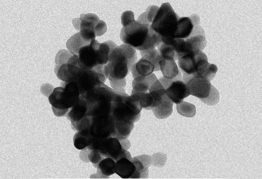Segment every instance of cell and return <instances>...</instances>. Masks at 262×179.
Segmentation results:
<instances>
[{
  "mask_svg": "<svg viewBox=\"0 0 262 179\" xmlns=\"http://www.w3.org/2000/svg\"><path fill=\"white\" fill-rule=\"evenodd\" d=\"M120 38L124 44L140 51L156 48L161 42L160 36L151 25L142 24L138 20L123 27Z\"/></svg>",
  "mask_w": 262,
  "mask_h": 179,
  "instance_id": "obj_1",
  "label": "cell"
},
{
  "mask_svg": "<svg viewBox=\"0 0 262 179\" xmlns=\"http://www.w3.org/2000/svg\"><path fill=\"white\" fill-rule=\"evenodd\" d=\"M138 56L136 49L122 44L115 48L105 66V74L109 81L121 80L130 73L132 66L137 63Z\"/></svg>",
  "mask_w": 262,
  "mask_h": 179,
  "instance_id": "obj_2",
  "label": "cell"
},
{
  "mask_svg": "<svg viewBox=\"0 0 262 179\" xmlns=\"http://www.w3.org/2000/svg\"><path fill=\"white\" fill-rule=\"evenodd\" d=\"M60 86L54 89L49 97L53 112L58 117H65L80 96L78 87L75 83L62 81Z\"/></svg>",
  "mask_w": 262,
  "mask_h": 179,
  "instance_id": "obj_3",
  "label": "cell"
},
{
  "mask_svg": "<svg viewBox=\"0 0 262 179\" xmlns=\"http://www.w3.org/2000/svg\"><path fill=\"white\" fill-rule=\"evenodd\" d=\"M78 60V57L75 59L72 65L67 63L68 74L65 82L75 83L78 87L80 95L84 96L104 83L98 72L79 67L77 64Z\"/></svg>",
  "mask_w": 262,
  "mask_h": 179,
  "instance_id": "obj_4",
  "label": "cell"
},
{
  "mask_svg": "<svg viewBox=\"0 0 262 179\" xmlns=\"http://www.w3.org/2000/svg\"><path fill=\"white\" fill-rule=\"evenodd\" d=\"M180 18L169 3H163L159 8L151 27L161 37L174 38Z\"/></svg>",
  "mask_w": 262,
  "mask_h": 179,
  "instance_id": "obj_5",
  "label": "cell"
},
{
  "mask_svg": "<svg viewBox=\"0 0 262 179\" xmlns=\"http://www.w3.org/2000/svg\"><path fill=\"white\" fill-rule=\"evenodd\" d=\"M158 80L165 89L166 96L174 104H180L191 95L187 85L183 81L181 70L178 76L173 79L161 77Z\"/></svg>",
  "mask_w": 262,
  "mask_h": 179,
  "instance_id": "obj_6",
  "label": "cell"
},
{
  "mask_svg": "<svg viewBox=\"0 0 262 179\" xmlns=\"http://www.w3.org/2000/svg\"><path fill=\"white\" fill-rule=\"evenodd\" d=\"M178 60L182 77L197 76L209 64L207 56L199 51L182 56Z\"/></svg>",
  "mask_w": 262,
  "mask_h": 179,
  "instance_id": "obj_7",
  "label": "cell"
},
{
  "mask_svg": "<svg viewBox=\"0 0 262 179\" xmlns=\"http://www.w3.org/2000/svg\"><path fill=\"white\" fill-rule=\"evenodd\" d=\"M89 150H97L105 157H110L116 162L120 159L123 148L120 141L114 137L105 139L93 137Z\"/></svg>",
  "mask_w": 262,
  "mask_h": 179,
  "instance_id": "obj_8",
  "label": "cell"
},
{
  "mask_svg": "<svg viewBox=\"0 0 262 179\" xmlns=\"http://www.w3.org/2000/svg\"><path fill=\"white\" fill-rule=\"evenodd\" d=\"M92 117V122L89 130L92 136L100 139L113 137L115 121L111 115Z\"/></svg>",
  "mask_w": 262,
  "mask_h": 179,
  "instance_id": "obj_9",
  "label": "cell"
},
{
  "mask_svg": "<svg viewBox=\"0 0 262 179\" xmlns=\"http://www.w3.org/2000/svg\"><path fill=\"white\" fill-rule=\"evenodd\" d=\"M100 42L93 40L90 45L81 48L78 52V65L82 68L94 70L100 63L99 48Z\"/></svg>",
  "mask_w": 262,
  "mask_h": 179,
  "instance_id": "obj_10",
  "label": "cell"
},
{
  "mask_svg": "<svg viewBox=\"0 0 262 179\" xmlns=\"http://www.w3.org/2000/svg\"><path fill=\"white\" fill-rule=\"evenodd\" d=\"M182 79L187 85L191 95L199 99L209 96L211 84L207 79L198 76L182 77Z\"/></svg>",
  "mask_w": 262,
  "mask_h": 179,
  "instance_id": "obj_11",
  "label": "cell"
},
{
  "mask_svg": "<svg viewBox=\"0 0 262 179\" xmlns=\"http://www.w3.org/2000/svg\"><path fill=\"white\" fill-rule=\"evenodd\" d=\"M200 25V18L195 14L190 17L180 18L174 38L186 40L192 35L195 27Z\"/></svg>",
  "mask_w": 262,
  "mask_h": 179,
  "instance_id": "obj_12",
  "label": "cell"
},
{
  "mask_svg": "<svg viewBox=\"0 0 262 179\" xmlns=\"http://www.w3.org/2000/svg\"><path fill=\"white\" fill-rule=\"evenodd\" d=\"M87 112H88V105L86 100L80 95L79 99L69 110L65 117L71 123L77 122L87 116Z\"/></svg>",
  "mask_w": 262,
  "mask_h": 179,
  "instance_id": "obj_13",
  "label": "cell"
},
{
  "mask_svg": "<svg viewBox=\"0 0 262 179\" xmlns=\"http://www.w3.org/2000/svg\"><path fill=\"white\" fill-rule=\"evenodd\" d=\"M136 172L133 162L126 158H122L116 162V174L122 179H132Z\"/></svg>",
  "mask_w": 262,
  "mask_h": 179,
  "instance_id": "obj_14",
  "label": "cell"
},
{
  "mask_svg": "<svg viewBox=\"0 0 262 179\" xmlns=\"http://www.w3.org/2000/svg\"><path fill=\"white\" fill-rule=\"evenodd\" d=\"M160 70L163 77L171 80L176 78L180 71L177 64L174 59L162 58L159 62Z\"/></svg>",
  "mask_w": 262,
  "mask_h": 179,
  "instance_id": "obj_15",
  "label": "cell"
},
{
  "mask_svg": "<svg viewBox=\"0 0 262 179\" xmlns=\"http://www.w3.org/2000/svg\"><path fill=\"white\" fill-rule=\"evenodd\" d=\"M134 127V123L121 120L115 121V134L113 137L120 141L127 139Z\"/></svg>",
  "mask_w": 262,
  "mask_h": 179,
  "instance_id": "obj_16",
  "label": "cell"
},
{
  "mask_svg": "<svg viewBox=\"0 0 262 179\" xmlns=\"http://www.w3.org/2000/svg\"><path fill=\"white\" fill-rule=\"evenodd\" d=\"M185 42L190 53L198 51H203L207 45L205 33L195 35L186 39Z\"/></svg>",
  "mask_w": 262,
  "mask_h": 179,
  "instance_id": "obj_17",
  "label": "cell"
},
{
  "mask_svg": "<svg viewBox=\"0 0 262 179\" xmlns=\"http://www.w3.org/2000/svg\"><path fill=\"white\" fill-rule=\"evenodd\" d=\"M157 80V78L154 73L148 76H139L133 81L132 87L137 92H148L150 87Z\"/></svg>",
  "mask_w": 262,
  "mask_h": 179,
  "instance_id": "obj_18",
  "label": "cell"
},
{
  "mask_svg": "<svg viewBox=\"0 0 262 179\" xmlns=\"http://www.w3.org/2000/svg\"><path fill=\"white\" fill-rule=\"evenodd\" d=\"M97 174L102 178H107L116 173V161L110 157H105L98 165Z\"/></svg>",
  "mask_w": 262,
  "mask_h": 179,
  "instance_id": "obj_19",
  "label": "cell"
},
{
  "mask_svg": "<svg viewBox=\"0 0 262 179\" xmlns=\"http://www.w3.org/2000/svg\"><path fill=\"white\" fill-rule=\"evenodd\" d=\"M174 103L170 100L165 94L161 104L152 110L155 117L158 119H165L169 117L172 113Z\"/></svg>",
  "mask_w": 262,
  "mask_h": 179,
  "instance_id": "obj_20",
  "label": "cell"
},
{
  "mask_svg": "<svg viewBox=\"0 0 262 179\" xmlns=\"http://www.w3.org/2000/svg\"><path fill=\"white\" fill-rule=\"evenodd\" d=\"M89 128L78 131L74 135L73 137L74 145L77 149L83 150L91 144L92 136Z\"/></svg>",
  "mask_w": 262,
  "mask_h": 179,
  "instance_id": "obj_21",
  "label": "cell"
},
{
  "mask_svg": "<svg viewBox=\"0 0 262 179\" xmlns=\"http://www.w3.org/2000/svg\"><path fill=\"white\" fill-rule=\"evenodd\" d=\"M91 43L84 40L82 38L79 32L69 38L66 45L71 54L73 55L78 56L80 49L83 46L90 45Z\"/></svg>",
  "mask_w": 262,
  "mask_h": 179,
  "instance_id": "obj_22",
  "label": "cell"
},
{
  "mask_svg": "<svg viewBox=\"0 0 262 179\" xmlns=\"http://www.w3.org/2000/svg\"><path fill=\"white\" fill-rule=\"evenodd\" d=\"M148 91L154 100V108L159 106L166 93L164 87L158 79L152 84Z\"/></svg>",
  "mask_w": 262,
  "mask_h": 179,
  "instance_id": "obj_23",
  "label": "cell"
},
{
  "mask_svg": "<svg viewBox=\"0 0 262 179\" xmlns=\"http://www.w3.org/2000/svg\"><path fill=\"white\" fill-rule=\"evenodd\" d=\"M118 46L111 41L101 43L99 48L100 63L101 65H106L110 54Z\"/></svg>",
  "mask_w": 262,
  "mask_h": 179,
  "instance_id": "obj_24",
  "label": "cell"
},
{
  "mask_svg": "<svg viewBox=\"0 0 262 179\" xmlns=\"http://www.w3.org/2000/svg\"><path fill=\"white\" fill-rule=\"evenodd\" d=\"M79 20L80 31L81 30H95L96 26L101 20L98 15L92 13L81 14Z\"/></svg>",
  "mask_w": 262,
  "mask_h": 179,
  "instance_id": "obj_25",
  "label": "cell"
},
{
  "mask_svg": "<svg viewBox=\"0 0 262 179\" xmlns=\"http://www.w3.org/2000/svg\"><path fill=\"white\" fill-rule=\"evenodd\" d=\"M131 96L139 101L145 110H152L154 108V100L149 91L139 92L133 90Z\"/></svg>",
  "mask_w": 262,
  "mask_h": 179,
  "instance_id": "obj_26",
  "label": "cell"
},
{
  "mask_svg": "<svg viewBox=\"0 0 262 179\" xmlns=\"http://www.w3.org/2000/svg\"><path fill=\"white\" fill-rule=\"evenodd\" d=\"M140 53L142 58L147 59L154 64V71H160L159 62L161 57L156 48L140 51Z\"/></svg>",
  "mask_w": 262,
  "mask_h": 179,
  "instance_id": "obj_27",
  "label": "cell"
},
{
  "mask_svg": "<svg viewBox=\"0 0 262 179\" xmlns=\"http://www.w3.org/2000/svg\"><path fill=\"white\" fill-rule=\"evenodd\" d=\"M135 68L140 76H148L155 70L154 64L150 61L142 58L135 64Z\"/></svg>",
  "mask_w": 262,
  "mask_h": 179,
  "instance_id": "obj_28",
  "label": "cell"
},
{
  "mask_svg": "<svg viewBox=\"0 0 262 179\" xmlns=\"http://www.w3.org/2000/svg\"><path fill=\"white\" fill-rule=\"evenodd\" d=\"M177 109L180 115L187 118H193L196 115V106L185 101L178 104Z\"/></svg>",
  "mask_w": 262,
  "mask_h": 179,
  "instance_id": "obj_29",
  "label": "cell"
},
{
  "mask_svg": "<svg viewBox=\"0 0 262 179\" xmlns=\"http://www.w3.org/2000/svg\"><path fill=\"white\" fill-rule=\"evenodd\" d=\"M131 161L136 167V172L132 179L148 178V168L146 167L137 157L133 158Z\"/></svg>",
  "mask_w": 262,
  "mask_h": 179,
  "instance_id": "obj_30",
  "label": "cell"
},
{
  "mask_svg": "<svg viewBox=\"0 0 262 179\" xmlns=\"http://www.w3.org/2000/svg\"><path fill=\"white\" fill-rule=\"evenodd\" d=\"M204 103L207 105L213 106L217 105L220 101V93L218 90L212 84L209 96L204 99H200Z\"/></svg>",
  "mask_w": 262,
  "mask_h": 179,
  "instance_id": "obj_31",
  "label": "cell"
},
{
  "mask_svg": "<svg viewBox=\"0 0 262 179\" xmlns=\"http://www.w3.org/2000/svg\"><path fill=\"white\" fill-rule=\"evenodd\" d=\"M157 49L162 58L174 59L175 57V51L172 46L166 45L162 42L157 47Z\"/></svg>",
  "mask_w": 262,
  "mask_h": 179,
  "instance_id": "obj_32",
  "label": "cell"
},
{
  "mask_svg": "<svg viewBox=\"0 0 262 179\" xmlns=\"http://www.w3.org/2000/svg\"><path fill=\"white\" fill-rule=\"evenodd\" d=\"M73 55L69 51L66 50L59 51L55 57V61L56 65H60L67 63L69 59Z\"/></svg>",
  "mask_w": 262,
  "mask_h": 179,
  "instance_id": "obj_33",
  "label": "cell"
},
{
  "mask_svg": "<svg viewBox=\"0 0 262 179\" xmlns=\"http://www.w3.org/2000/svg\"><path fill=\"white\" fill-rule=\"evenodd\" d=\"M218 71L217 66L213 64H210L208 68L205 70L201 77L204 78L210 82L216 76Z\"/></svg>",
  "mask_w": 262,
  "mask_h": 179,
  "instance_id": "obj_34",
  "label": "cell"
},
{
  "mask_svg": "<svg viewBox=\"0 0 262 179\" xmlns=\"http://www.w3.org/2000/svg\"><path fill=\"white\" fill-rule=\"evenodd\" d=\"M88 158L94 167L97 168L98 164L105 158L97 150H91L89 153Z\"/></svg>",
  "mask_w": 262,
  "mask_h": 179,
  "instance_id": "obj_35",
  "label": "cell"
},
{
  "mask_svg": "<svg viewBox=\"0 0 262 179\" xmlns=\"http://www.w3.org/2000/svg\"><path fill=\"white\" fill-rule=\"evenodd\" d=\"M134 14L131 11L124 12L121 16V23L123 27H125L135 21Z\"/></svg>",
  "mask_w": 262,
  "mask_h": 179,
  "instance_id": "obj_36",
  "label": "cell"
},
{
  "mask_svg": "<svg viewBox=\"0 0 262 179\" xmlns=\"http://www.w3.org/2000/svg\"><path fill=\"white\" fill-rule=\"evenodd\" d=\"M95 32L97 37H101L105 35L107 31V26L105 22L100 20L95 27Z\"/></svg>",
  "mask_w": 262,
  "mask_h": 179,
  "instance_id": "obj_37",
  "label": "cell"
},
{
  "mask_svg": "<svg viewBox=\"0 0 262 179\" xmlns=\"http://www.w3.org/2000/svg\"><path fill=\"white\" fill-rule=\"evenodd\" d=\"M111 87L115 90H121L124 89L127 84L126 78L118 80L110 81Z\"/></svg>",
  "mask_w": 262,
  "mask_h": 179,
  "instance_id": "obj_38",
  "label": "cell"
},
{
  "mask_svg": "<svg viewBox=\"0 0 262 179\" xmlns=\"http://www.w3.org/2000/svg\"><path fill=\"white\" fill-rule=\"evenodd\" d=\"M158 9V7L154 5L150 6L147 8L146 12L147 13V19L151 24H152Z\"/></svg>",
  "mask_w": 262,
  "mask_h": 179,
  "instance_id": "obj_39",
  "label": "cell"
},
{
  "mask_svg": "<svg viewBox=\"0 0 262 179\" xmlns=\"http://www.w3.org/2000/svg\"><path fill=\"white\" fill-rule=\"evenodd\" d=\"M138 21L142 24H147V25H151V24L149 22L147 19L146 12H145L142 15H141L138 18Z\"/></svg>",
  "mask_w": 262,
  "mask_h": 179,
  "instance_id": "obj_40",
  "label": "cell"
}]
</instances>
